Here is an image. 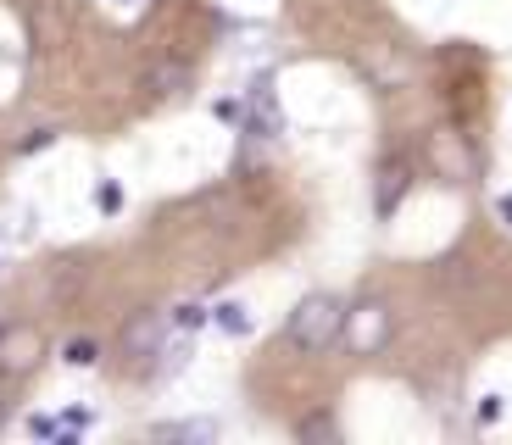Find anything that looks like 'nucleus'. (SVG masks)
I'll return each instance as SVG.
<instances>
[{
  "label": "nucleus",
  "instance_id": "obj_13",
  "mask_svg": "<svg viewBox=\"0 0 512 445\" xmlns=\"http://www.w3.org/2000/svg\"><path fill=\"white\" fill-rule=\"evenodd\" d=\"M117 206H123V190H117V184H101V212H117Z\"/></svg>",
  "mask_w": 512,
  "mask_h": 445
},
{
  "label": "nucleus",
  "instance_id": "obj_10",
  "mask_svg": "<svg viewBox=\"0 0 512 445\" xmlns=\"http://www.w3.org/2000/svg\"><path fill=\"white\" fill-rule=\"evenodd\" d=\"M295 434H301V440H340V429H334V418H307V423H301Z\"/></svg>",
  "mask_w": 512,
  "mask_h": 445
},
{
  "label": "nucleus",
  "instance_id": "obj_1",
  "mask_svg": "<svg viewBox=\"0 0 512 445\" xmlns=\"http://www.w3.org/2000/svg\"><path fill=\"white\" fill-rule=\"evenodd\" d=\"M340 323H346V306L334 301V295H307L290 312V345H301V351H329L340 340Z\"/></svg>",
  "mask_w": 512,
  "mask_h": 445
},
{
  "label": "nucleus",
  "instance_id": "obj_4",
  "mask_svg": "<svg viewBox=\"0 0 512 445\" xmlns=\"http://www.w3.org/2000/svg\"><path fill=\"white\" fill-rule=\"evenodd\" d=\"M39 362V334L34 329H6L0 334V368L6 373H28Z\"/></svg>",
  "mask_w": 512,
  "mask_h": 445
},
{
  "label": "nucleus",
  "instance_id": "obj_2",
  "mask_svg": "<svg viewBox=\"0 0 512 445\" xmlns=\"http://www.w3.org/2000/svg\"><path fill=\"white\" fill-rule=\"evenodd\" d=\"M340 340L351 345V356H379L384 340H390V306H384V301L351 306L346 323H340Z\"/></svg>",
  "mask_w": 512,
  "mask_h": 445
},
{
  "label": "nucleus",
  "instance_id": "obj_5",
  "mask_svg": "<svg viewBox=\"0 0 512 445\" xmlns=\"http://www.w3.org/2000/svg\"><path fill=\"white\" fill-rule=\"evenodd\" d=\"M162 334H167V323L156 318V312H145L140 323H128V329H123V351L128 356H151L156 345H162Z\"/></svg>",
  "mask_w": 512,
  "mask_h": 445
},
{
  "label": "nucleus",
  "instance_id": "obj_16",
  "mask_svg": "<svg viewBox=\"0 0 512 445\" xmlns=\"http://www.w3.org/2000/svg\"><path fill=\"white\" fill-rule=\"evenodd\" d=\"M0 418H6V407H0Z\"/></svg>",
  "mask_w": 512,
  "mask_h": 445
},
{
  "label": "nucleus",
  "instance_id": "obj_3",
  "mask_svg": "<svg viewBox=\"0 0 512 445\" xmlns=\"http://www.w3.org/2000/svg\"><path fill=\"white\" fill-rule=\"evenodd\" d=\"M407 184H412V167L407 162H384L379 167V184H373V212L390 217L401 201H407Z\"/></svg>",
  "mask_w": 512,
  "mask_h": 445
},
{
  "label": "nucleus",
  "instance_id": "obj_8",
  "mask_svg": "<svg viewBox=\"0 0 512 445\" xmlns=\"http://www.w3.org/2000/svg\"><path fill=\"white\" fill-rule=\"evenodd\" d=\"M62 362H67V368H95V362H101V345H95L90 334H84V340H67L62 345Z\"/></svg>",
  "mask_w": 512,
  "mask_h": 445
},
{
  "label": "nucleus",
  "instance_id": "obj_14",
  "mask_svg": "<svg viewBox=\"0 0 512 445\" xmlns=\"http://www.w3.org/2000/svg\"><path fill=\"white\" fill-rule=\"evenodd\" d=\"M496 217H501V223L512 229V195H501V201H496Z\"/></svg>",
  "mask_w": 512,
  "mask_h": 445
},
{
  "label": "nucleus",
  "instance_id": "obj_15",
  "mask_svg": "<svg viewBox=\"0 0 512 445\" xmlns=\"http://www.w3.org/2000/svg\"><path fill=\"white\" fill-rule=\"evenodd\" d=\"M117 6H140V0H117Z\"/></svg>",
  "mask_w": 512,
  "mask_h": 445
},
{
  "label": "nucleus",
  "instance_id": "obj_7",
  "mask_svg": "<svg viewBox=\"0 0 512 445\" xmlns=\"http://www.w3.org/2000/svg\"><path fill=\"white\" fill-rule=\"evenodd\" d=\"M145 84H151V95H184L190 89V62H156Z\"/></svg>",
  "mask_w": 512,
  "mask_h": 445
},
{
  "label": "nucleus",
  "instance_id": "obj_6",
  "mask_svg": "<svg viewBox=\"0 0 512 445\" xmlns=\"http://www.w3.org/2000/svg\"><path fill=\"white\" fill-rule=\"evenodd\" d=\"M284 117H279V101H273V84L262 78V84L251 89V134H279Z\"/></svg>",
  "mask_w": 512,
  "mask_h": 445
},
{
  "label": "nucleus",
  "instance_id": "obj_11",
  "mask_svg": "<svg viewBox=\"0 0 512 445\" xmlns=\"http://www.w3.org/2000/svg\"><path fill=\"white\" fill-rule=\"evenodd\" d=\"M501 418V395H479V407H474V423L479 429H490V423Z\"/></svg>",
  "mask_w": 512,
  "mask_h": 445
},
{
  "label": "nucleus",
  "instance_id": "obj_12",
  "mask_svg": "<svg viewBox=\"0 0 512 445\" xmlns=\"http://www.w3.org/2000/svg\"><path fill=\"white\" fill-rule=\"evenodd\" d=\"M218 323H223V329H229V334H245V306L223 301V306H218Z\"/></svg>",
  "mask_w": 512,
  "mask_h": 445
},
{
  "label": "nucleus",
  "instance_id": "obj_9",
  "mask_svg": "<svg viewBox=\"0 0 512 445\" xmlns=\"http://www.w3.org/2000/svg\"><path fill=\"white\" fill-rule=\"evenodd\" d=\"M162 440H218V423H162Z\"/></svg>",
  "mask_w": 512,
  "mask_h": 445
}]
</instances>
